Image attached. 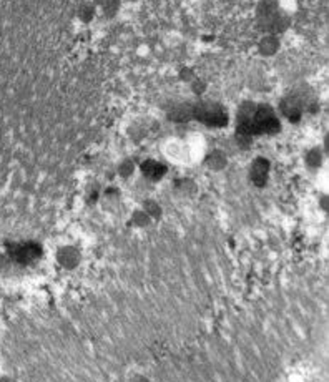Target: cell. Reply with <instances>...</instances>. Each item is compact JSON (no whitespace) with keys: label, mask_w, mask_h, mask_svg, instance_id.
Masks as SVG:
<instances>
[{"label":"cell","mask_w":329,"mask_h":382,"mask_svg":"<svg viewBox=\"0 0 329 382\" xmlns=\"http://www.w3.org/2000/svg\"><path fill=\"white\" fill-rule=\"evenodd\" d=\"M276 128H278V122L269 108L258 110L250 122V131H274Z\"/></svg>","instance_id":"6da1fadb"},{"label":"cell","mask_w":329,"mask_h":382,"mask_svg":"<svg viewBox=\"0 0 329 382\" xmlns=\"http://www.w3.org/2000/svg\"><path fill=\"white\" fill-rule=\"evenodd\" d=\"M197 115L199 120L206 122L209 125H221V123H225L226 120L225 113L218 107H213V105H203V107H199Z\"/></svg>","instance_id":"7a4b0ae2"},{"label":"cell","mask_w":329,"mask_h":382,"mask_svg":"<svg viewBox=\"0 0 329 382\" xmlns=\"http://www.w3.org/2000/svg\"><path fill=\"white\" fill-rule=\"evenodd\" d=\"M13 257L20 262H27V261H32L33 257H37L39 255V248L33 246V245H23V246H17L13 250Z\"/></svg>","instance_id":"3957f363"},{"label":"cell","mask_w":329,"mask_h":382,"mask_svg":"<svg viewBox=\"0 0 329 382\" xmlns=\"http://www.w3.org/2000/svg\"><path fill=\"white\" fill-rule=\"evenodd\" d=\"M143 170H145V173L148 176H151V178H156V176H160L161 173H163V168L156 163H146L145 166H143Z\"/></svg>","instance_id":"277c9868"}]
</instances>
